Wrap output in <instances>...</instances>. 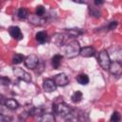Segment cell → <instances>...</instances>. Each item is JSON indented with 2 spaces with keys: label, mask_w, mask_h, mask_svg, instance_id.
Here are the masks:
<instances>
[{
  "label": "cell",
  "mask_w": 122,
  "mask_h": 122,
  "mask_svg": "<svg viewBox=\"0 0 122 122\" xmlns=\"http://www.w3.org/2000/svg\"><path fill=\"white\" fill-rule=\"evenodd\" d=\"M29 20L30 22V24L32 25H35V26H41V25H44L46 22H47V19L43 18V17H40L36 14H31L29 16Z\"/></svg>",
  "instance_id": "10"
},
{
  "label": "cell",
  "mask_w": 122,
  "mask_h": 122,
  "mask_svg": "<svg viewBox=\"0 0 122 122\" xmlns=\"http://www.w3.org/2000/svg\"><path fill=\"white\" fill-rule=\"evenodd\" d=\"M1 120L3 122H10L12 120V117L10 115H5V114H2L1 115Z\"/></svg>",
  "instance_id": "27"
},
{
  "label": "cell",
  "mask_w": 122,
  "mask_h": 122,
  "mask_svg": "<svg viewBox=\"0 0 122 122\" xmlns=\"http://www.w3.org/2000/svg\"><path fill=\"white\" fill-rule=\"evenodd\" d=\"M65 35L63 34V33H55L54 35H53V37H52V41H53V43L56 45V46H58V47H61L63 44H64V42H65Z\"/></svg>",
  "instance_id": "13"
},
{
  "label": "cell",
  "mask_w": 122,
  "mask_h": 122,
  "mask_svg": "<svg viewBox=\"0 0 122 122\" xmlns=\"http://www.w3.org/2000/svg\"><path fill=\"white\" fill-rule=\"evenodd\" d=\"M76 81H77L80 85H87V84L89 83L90 79H89V76H88L87 74H85V73H81V74L77 75V77H76Z\"/></svg>",
  "instance_id": "17"
},
{
  "label": "cell",
  "mask_w": 122,
  "mask_h": 122,
  "mask_svg": "<svg viewBox=\"0 0 122 122\" xmlns=\"http://www.w3.org/2000/svg\"><path fill=\"white\" fill-rule=\"evenodd\" d=\"M90 13H91V15H92L96 18H99L101 16V12L99 11V10H97L95 8H90Z\"/></svg>",
  "instance_id": "24"
},
{
  "label": "cell",
  "mask_w": 122,
  "mask_h": 122,
  "mask_svg": "<svg viewBox=\"0 0 122 122\" xmlns=\"http://www.w3.org/2000/svg\"><path fill=\"white\" fill-rule=\"evenodd\" d=\"M120 120H121V115H120V113H119L118 112H114L112 114V116H111L110 122H120Z\"/></svg>",
  "instance_id": "22"
},
{
  "label": "cell",
  "mask_w": 122,
  "mask_h": 122,
  "mask_svg": "<svg viewBox=\"0 0 122 122\" xmlns=\"http://www.w3.org/2000/svg\"><path fill=\"white\" fill-rule=\"evenodd\" d=\"M17 16H18V18H20V19H26V18L29 16V14H28V10L25 9V8H20V9H18V10H17Z\"/></svg>",
  "instance_id": "19"
},
{
  "label": "cell",
  "mask_w": 122,
  "mask_h": 122,
  "mask_svg": "<svg viewBox=\"0 0 122 122\" xmlns=\"http://www.w3.org/2000/svg\"><path fill=\"white\" fill-rule=\"evenodd\" d=\"M116 27H117V22H116V21H112V22H111V23L109 24L108 29H109L110 30H113Z\"/></svg>",
  "instance_id": "28"
},
{
  "label": "cell",
  "mask_w": 122,
  "mask_h": 122,
  "mask_svg": "<svg viewBox=\"0 0 122 122\" xmlns=\"http://www.w3.org/2000/svg\"><path fill=\"white\" fill-rule=\"evenodd\" d=\"M82 96H83L82 92H81L80 91H76V92H74L71 94V101H72V102H74V103H78V102H80V101H81Z\"/></svg>",
  "instance_id": "18"
},
{
  "label": "cell",
  "mask_w": 122,
  "mask_h": 122,
  "mask_svg": "<svg viewBox=\"0 0 122 122\" xmlns=\"http://www.w3.org/2000/svg\"><path fill=\"white\" fill-rule=\"evenodd\" d=\"M45 11H46V10H45V8H44L43 6H37V7H36V10H35L36 15L42 17V16L45 14Z\"/></svg>",
  "instance_id": "23"
},
{
  "label": "cell",
  "mask_w": 122,
  "mask_h": 122,
  "mask_svg": "<svg viewBox=\"0 0 122 122\" xmlns=\"http://www.w3.org/2000/svg\"><path fill=\"white\" fill-rule=\"evenodd\" d=\"M29 115H30V114H29V112H26V111H25V112H22V113H20V114H19V116H18V122H25Z\"/></svg>",
  "instance_id": "25"
},
{
  "label": "cell",
  "mask_w": 122,
  "mask_h": 122,
  "mask_svg": "<svg viewBox=\"0 0 122 122\" xmlns=\"http://www.w3.org/2000/svg\"><path fill=\"white\" fill-rule=\"evenodd\" d=\"M39 122H55V117L52 113L44 112L42 115L39 116Z\"/></svg>",
  "instance_id": "14"
},
{
  "label": "cell",
  "mask_w": 122,
  "mask_h": 122,
  "mask_svg": "<svg viewBox=\"0 0 122 122\" xmlns=\"http://www.w3.org/2000/svg\"><path fill=\"white\" fill-rule=\"evenodd\" d=\"M56 84L52 79H45L43 81V89L46 92H52L56 90Z\"/></svg>",
  "instance_id": "8"
},
{
  "label": "cell",
  "mask_w": 122,
  "mask_h": 122,
  "mask_svg": "<svg viewBox=\"0 0 122 122\" xmlns=\"http://www.w3.org/2000/svg\"><path fill=\"white\" fill-rule=\"evenodd\" d=\"M23 60H25V57L23 54L21 53H15L13 56H12V63L17 65V64H20Z\"/></svg>",
  "instance_id": "21"
},
{
  "label": "cell",
  "mask_w": 122,
  "mask_h": 122,
  "mask_svg": "<svg viewBox=\"0 0 122 122\" xmlns=\"http://www.w3.org/2000/svg\"><path fill=\"white\" fill-rule=\"evenodd\" d=\"M9 32L10 36L16 40H21L23 38V33L21 32V30L17 26H12L9 28Z\"/></svg>",
  "instance_id": "9"
},
{
  "label": "cell",
  "mask_w": 122,
  "mask_h": 122,
  "mask_svg": "<svg viewBox=\"0 0 122 122\" xmlns=\"http://www.w3.org/2000/svg\"><path fill=\"white\" fill-rule=\"evenodd\" d=\"M54 83L56 84V86H60V87H63V86H66L68 83H69V78L68 76L65 74V73H59V74H56L53 79Z\"/></svg>",
  "instance_id": "7"
},
{
  "label": "cell",
  "mask_w": 122,
  "mask_h": 122,
  "mask_svg": "<svg viewBox=\"0 0 122 122\" xmlns=\"http://www.w3.org/2000/svg\"><path fill=\"white\" fill-rule=\"evenodd\" d=\"M95 53H96V51H95L94 48H92V46L81 48V51H80V54L83 57H92V56H94Z\"/></svg>",
  "instance_id": "11"
},
{
  "label": "cell",
  "mask_w": 122,
  "mask_h": 122,
  "mask_svg": "<svg viewBox=\"0 0 122 122\" xmlns=\"http://www.w3.org/2000/svg\"><path fill=\"white\" fill-rule=\"evenodd\" d=\"M80 51H81L80 45L76 40L71 41L66 47V53L69 58H73L77 56L78 54H80Z\"/></svg>",
  "instance_id": "2"
},
{
  "label": "cell",
  "mask_w": 122,
  "mask_h": 122,
  "mask_svg": "<svg viewBox=\"0 0 122 122\" xmlns=\"http://www.w3.org/2000/svg\"><path fill=\"white\" fill-rule=\"evenodd\" d=\"M109 71L114 76L120 75L122 73V63L119 61H112L110 68H109Z\"/></svg>",
  "instance_id": "6"
},
{
  "label": "cell",
  "mask_w": 122,
  "mask_h": 122,
  "mask_svg": "<svg viewBox=\"0 0 122 122\" xmlns=\"http://www.w3.org/2000/svg\"><path fill=\"white\" fill-rule=\"evenodd\" d=\"M35 39L38 43L40 44H44L48 41V34L45 31H38L35 34Z\"/></svg>",
  "instance_id": "15"
},
{
  "label": "cell",
  "mask_w": 122,
  "mask_h": 122,
  "mask_svg": "<svg viewBox=\"0 0 122 122\" xmlns=\"http://www.w3.org/2000/svg\"><path fill=\"white\" fill-rule=\"evenodd\" d=\"M3 105H5V106H6L8 109H10V110H16V109L19 107L18 102H17L15 99H13V98L5 99Z\"/></svg>",
  "instance_id": "12"
},
{
  "label": "cell",
  "mask_w": 122,
  "mask_h": 122,
  "mask_svg": "<svg viewBox=\"0 0 122 122\" xmlns=\"http://www.w3.org/2000/svg\"><path fill=\"white\" fill-rule=\"evenodd\" d=\"M24 63H25V66L27 68L33 70V69L37 68V66L39 64V59L35 54H30V55H28L25 58Z\"/></svg>",
  "instance_id": "5"
},
{
  "label": "cell",
  "mask_w": 122,
  "mask_h": 122,
  "mask_svg": "<svg viewBox=\"0 0 122 122\" xmlns=\"http://www.w3.org/2000/svg\"><path fill=\"white\" fill-rule=\"evenodd\" d=\"M10 83V78H8V77H6V76H2V77H1V84H2L3 86H8Z\"/></svg>",
  "instance_id": "26"
},
{
  "label": "cell",
  "mask_w": 122,
  "mask_h": 122,
  "mask_svg": "<svg viewBox=\"0 0 122 122\" xmlns=\"http://www.w3.org/2000/svg\"><path fill=\"white\" fill-rule=\"evenodd\" d=\"M67 32H68L69 35H71L72 37H75V36L81 35L83 33V30H80V29H70V30H67Z\"/></svg>",
  "instance_id": "20"
},
{
  "label": "cell",
  "mask_w": 122,
  "mask_h": 122,
  "mask_svg": "<svg viewBox=\"0 0 122 122\" xmlns=\"http://www.w3.org/2000/svg\"><path fill=\"white\" fill-rule=\"evenodd\" d=\"M104 3V1H102V0H95L94 1V4L95 5H102Z\"/></svg>",
  "instance_id": "29"
},
{
  "label": "cell",
  "mask_w": 122,
  "mask_h": 122,
  "mask_svg": "<svg viewBox=\"0 0 122 122\" xmlns=\"http://www.w3.org/2000/svg\"><path fill=\"white\" fill-rule=\"evenodd\" d=\"M13 73L14 75L20 79V80H23L24 82H27V83H30L31 81V76L30 73H28L26 71H24L23 69L21 68H14L13 69Z\"/></svg>",
  "instance_id": "4"
},
{
  "label": "cell",
  "mask_w": 122,
  "mask_h": 122,
  "mask_svg": "<svg viewBox=\"0 0 122 122\" xmlns=\"http://www.w3.org/2000/svg\"><path fill=\"white\" fill-rule=\"evenodd\" d=\"M63 59V56L61 54H55L52 58H51V65L53 67V69L57 70L61 64V60Z\"/></svg>",
  "instance_id": "16"
},
{
  "label": "cell",
  "mask_w": 122,
  "mask_h": 122,
  "mask_svg": "<svg viewBox=\"0 0 122 122\" xmlns=\"http://www.w3.org/2000/svg\"><path fill=\"white\" fill-rule=\"evenodd\" d=\"M52 110H53V112L63 118H68L71 113V109L69 105H67L65 102L61 101L59 103H55L53 104V107H52Z\"/></svg>",
  "instance_id": "1"
},
{
  "label": "cell",
  "mask_w": 122,
  "mask_h": 122,
  "mask_svg": "<svg viewBox=\"0 0 122 122\" xmlns=\"http://www.w3.org/2000/svg\"><path fill=\"white\" fill-rule=\"evenodd\" d=\"M97 60H98V64L101 66L102 69H104V70H109L112 61H111L110 55H109V53H108L107 51L102 50V51L99 52V54H98Z\"/></svg>",
  "instance_id": "3"
}]
</instances>
